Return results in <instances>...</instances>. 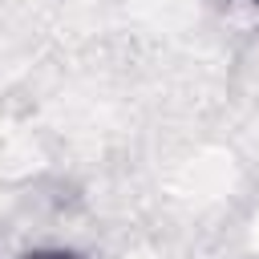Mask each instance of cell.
<instances>
[{"instance_id": "obj_1", "label": "cell", "mask_w": 259, "mask_h": 259, "mask_svg": "<svg viewBox=\"0 0 259 259\" xmlns=\"http://www.w3.org/2000/svg\"><path fill=\"white\" fill-rule=\"evenodd\" d=\"M24 259H81L77 251H65V247H45V251H28Z\"/></svg>"}, {"instance_id": "obj_2", "label": "cell", "mask_w": 259, "mask_h": 259, "mask_svg": "<svg viewBox=\"0 0 259 259\" xmlns=\"http://www.w3.org/2000/svg\"><path fill=\"white\" fill-rule=\"evenodd\" d=\"M255 4H259V0H255Z\"/></svg>"}]
</instances>
